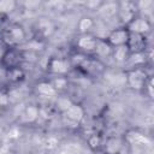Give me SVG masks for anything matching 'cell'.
Wrapping results in <instances>:
<instances>
[{"label": "cell", "mask_w": 154, "mask_h": 154, "mask_svg": "<svg viewBox=\"0 0 154 154\" xmlns=\"http://www.w3.org/2000/svg\"><path fill=\"white\" fill-rule=\"evenodd\" d=\"M128 48L130 54L135 53H146L148 49V42L146 35H140L135 32H130L129 41H128Z\"/></svg>", "instance_id": "cell-7"}, {"label": "cell", "mask_w": 154, "mask_h": 154, "mask_svg": "<svg viewBox=\"0 0 154 154\" xmlns=\"http://www.w3.org/2000/svg\"><path fill=\"white\" fill-rule=\"evenodd\" d=\"M5 72H6V79H7V82L10 84H12V85L20 84L25 79V72H24V70L20 66L11 67L8 70H5Z\"/></svg>", "instance_id": "cell-11"}, {"label": "cell", "mask_w": 154, "mask_h": 154, "mask_svg": "<svg viewBox=\"0 0 154 154\" xmlns=\"http://www.w3.org/2000/svg\"><path fill=\"white\" fill-rule=\"evenodd\" d=\"M99 11L106 16V17H112L114 14H118V11H119V2H103Z\"/></svg>", "instance_id": "cell-19"}, {"label": "cell", "mask_w": 154, "mask_h": 154, "mask_svg": "<svg viewBox=\"0 0 154 154\" xmlns=\"http://www.w3.org/2000/svg\"><path fill=\"white\" fill-rule=\"evenodd\" d=\"M0 103L2 107H6L10 103V94H7L5 90H2L1 96H0Z\"/></svg>", "instance_id": "cell-26"}, {"label": "cell", "mask_w": 154, "mask_h": 154, "mask_svg": "<svg viewBox=\"0 0 154 154\" xmlns=\"http://www.w3.org/2000/svg\"><path fill=\"white\" fill-rule=\"evenodd\" d=\"M147 90H148L149 95L154 99V76H150V77H149L148 85H147Z\"/></svg>", "instance_id": "cell-27"}, {"label": "cell", "mask_w": 154, "mask_h": 154, "mask_svg": "<svg viewBox=\"0 0 154 154\" xmlns=\"http://www.w3.org/2000/svg\"><path fill=\"white\" fill-rule=\"evenodd\" d=\"M96 154H108V153L105 150H100V152H96Z\"/></svg>", "instance_id": "cell-30"}, {"label": "cell", "mask_w": 154, "mask_h": 154, "mask_svg": "<svg viewBox=\"0 0 154 154\" xmlns=\"http://www.w3.org/2000/svg\"><path fill=\"white\" fill-rule=\"evenodd\" d=\"M150 17H152V19L154 20V8H153V11H152V13H150Z\"/></svg>", "instance_id": "cell-31"}, {"label": "cell", "mask_w": 154, "mask_h": 154, "mask_svg": "<svg viewBox=\"0 0 154 154\" xmlns=\"http://www.w3.org/2000/svg\"><path fill=\"white\" fill-rule=\"evenodd\" d=\"M95 53L100 57H106V55H111L112 54V47L106 42L105 38H99L97 42V47Z\"/></svg>", "instance_id": "cell-21"}, {"label": "cell", "mask_w": 154, "mask_h": 154, "mask_svg": "<svg viewBox=\"0 0 154 154\" xmlns=\"http://www.w3.org/2000/svg\"><path fill=\"white\" fill-rule=\"evenodd\" d=\"M103 142H105V141H103L102 136H101L100 134H96V132L89 135V137L87 138V143H88L89 148H90L91 150H94V152H100V150H102Z\"/></svg>", "instance_id": "cell-18"}, {"label": "cell", "mask_w": 154, "mask_h": 154, "mask_svg": "<svg viewBox=\"0 0 154 154\" xmlns=\"http://www.w3.org/2000/svg\"><path fill=\"white\" fill-rule=\"evenodd\" d=\"M129 35H130V31L126 29V26H119V28L112 29L107 34L105 40L112 48H114V47L126 46L129 41Z\"/></svg>", "instance_id": "cell-5"}, {"label": "cell", "mask_w": 154, "mask_h": 154, "mask_svg": "<svg viewBox=\"0 0 154 154\" xmlns=\"http://www.w3.org/2000/svg\"><path fill=\"white\" fill-rule=\"evenodd\" d=\"M125 141H128L131 144H137V146H149L150 144V140L146 135H143L138 131H135V130H130L126 132Z\"/></svg>", "instance_id": "cell-13"}, {"label": "cell", "mask_w": 154, "mask_h": 154, "mask_svg": "<svg viewBox=\"0 0 154 154\" xmlns=\"http://www.w3.org/2000/svg\"><path fill=\"white\" fill-rule=\"evenodd\" d=\"M146 57H147V64L154 67V47L147 49V52H146Z\"/></svg>", "instance_id": "cell-25"}, {"label": "cell", "mask_w": 154, "mask_h": 154, "mask_svg": "<svg viewBox=\"0 0 154 154\" xmlns=\"http://www.w3.org/2000/svg\"><path fill=\"white\" fill-rule=\"evenodd\" d=\"M73 103V101H71L69 97H65V96H61L57 100V107L61 111V113H64L65 111L69 109V107Z\"/></svg>", "instance_id": "cell-24"}, {"label": "cell", "mask_w": 154, "mask_h": 154, "mask_svg": "<svg viewBox=\"0 0 154 154\" xmlns=\"http://www.w3.org/2000/svg\"><path fill=\"white\" fill-rule=\"evenodd\" d=\"M35 90L38 95H41L43 97H54L58 94V91L55 90V88L52 85V83L49 81H41V82L36 83Z\"/></svg>", "instance_id": "cell-14"}, {"label": "cell", "mask_w": 154, "mask_h": 154, "mask_svg": "<svg viewBox=\"0 0 154 154\" xmlns=\"http://www.w3.org/2000/svg\"><path fill=\"white\" fill-rule=\"evenodd\" d=\"M40 116H41V109H40V107L37 105H34V103L28 105L22 112L23 122L24 123H29V124L35 123L40 118Z\"/></svg>", "instance_id": "cell-12"}, {"label": "cell", "mask_w": 154, "mask_h": 154, "mask_svg": "<svg viewBox=\"0 0 154 154\" xmlns=\"http://www.w3.org/2000/svg\"><path fill=\"white\" fill-rule=\"evenodd\" d=\"M138 5L132 1H122L119 2L118 17L123 23V26H126L134 18L138 16Z\"/></svg>", "instance_id": "cell-4"}, {"label": "cell", "mask_w": 154, "mask_h": 154, "mask_svg": "<svg viewBox=\"0 0 154 154\" xmlns=\"http://www.w3.org/2000/svg\"><path fill=\"white\" fill-rule=\"evenodd\" d=\"M17 7V2L14 0H1L0 1V13L2 16L5 14H10L11 12H13Z\"/></svg>", "instance_id": "cell-22"}, {"label": "cell", "mask_w": 154, "mask_h": 154, "mask_svg": "<svg viewBox=\"0 0 154 154\" xmlns=\"http://www.w3.org/2000/svg\"><path fill=\"white\" fill-rule=\"evenodd\" d=\"M52 83V85L55 88V90L59 91H64L65 89H67L69 87V81L65 76H54V78H52L49 81Z\"/></svg>", "instance_id": "cell-20"}, {"label": "cell", "mask_w": 154, "mask_h": 154, "mask_svg": "<svg viewBox=\"0 0 154 154\" xmlns=\"http://www.w3.org/2000/svg\"><path fill=\"white\" fill-rule=\"evenodd\" d=\"M126 64L130 66V69H136V67H144L147 64V57L146 53H135L130 54Z\"/></svg>", "instance_id": "cell-17"}, {"label": "cell", "mask_w": 154, "mask_h": 154, "mask_svg": "<svg viewBox=\"0 0 154 154\" xmlns=\"http://www.w3.org/2000/svg\"><path fill=\"white\" fill-rule=\"evenodd\" d=\"M126 29L130 32H135V34H140V35H146L150 32L152 30V22L144 17L137 16L136 18H134L128 25Z\"/></svg>", "instance_id": "cell-8"}, {"label": "cell", "mask_w": 154, "mask_h": 154, "mask_svg": "<svg viewBox=\"0 0 154 154\" xmlns=\"http://www.w3.org/2000/svg\"><path fill=\"white\" fill-rule=\"evenodd\" d=\"M26 31L19 23H10L2 29V42L6 47H18L25 42Z\"/></svg>", "instance_id": "cell-1"}, {"label": "cell", "mask_w": 154, "mask_h": 154, "mask_svg": "<svg viewBox=\"0 0 154 154\" xmlns=\"http://www.w3.org/2000/svg\"><path fill=\"white\" fill-rule=\"evenodd\" d=\"M99 38L90 35V34H83L77 41V47L83 53H93L96 51Z\"/></svg>", "instance_id": "cell-10"}, {"label": "cell", "mask_w": 154, "mask_h": 154, "mask_svg": "<svg viewBox=\"0 0 154 154\" xmlns=\"http://www.w3.org/2000/svg\"><path fill=\"white\" fill-rule=\"evenodd\" d=\"M93 26H94V20H93V18H90V17H88V16L82 17V18L79 19V22H78V29H79V31L82 32V35H83V34H88V31H89Z\"/></svg>", "instance_id": "cell-23"}, {"label": "cell", "mask_w": 154, "mask_h": 154, "mask_svg": "<svg viewBox=\"0 0 154 154\" xmlns=\"http://www.w3.org/2000/svg\"><path fill=\"white\" fill-rule=\"evenodd\" d=\"M63 118L65 122H69L73 125H78L84 118V108L79 103L73 102L69 107V109L63 113Z\"/></svg>", "instance_id": "cell-9"}, {"label": "cell", "mask_w": 154, "mask_h": 154, "mask_svg": "<svg viewBox=\"0 0 154 154\" xmlns=\"http://www.w3.org/2000/svg\"><path fill=\"white\" fill-rule=\"evenodd\" d=\"M57 144H58V140H57V138H54V137H48V140L46 141V147H47V148H49V149L55 148V147H57Z\"/></svg>", "instance_id": "cell-28"}, {"label": "cell", "mask_w": 154, "mask_h": 154, "mask_svg": "<svg viewBox=\"0 0 154 154\" xmlns=\"http://www.w3.org/2000/svg\"><path fill=\"white\" fill-rule=\"evenodd\" d=\"M18 135H19V131L16 128H13L8 131V137L10 138H16V137H18Z\"/></svg>", "instance_id": "cell-29"}, {"label": "cell", "mask_w": 154, "mask_h": 154, "mask_svg": "<svg viewBox=\"0 0 154 154\" xmlns=\"http://www.w3.org/2000/svg\"><path fill=\"white\" fill-rule=\"evenodd\" d=\"M23 55L17 47H5L1 54V65L5 70L20 66Z\"/></svg>", "instance_id": "cell-3"}, {"label": "cell", "mask_w": 154, "mask_h": 154, "mask_svg": "<svg viewBox=\"0 0 154 154\" xmlns=\"http://www.w3.org/2000/svg\"><path fill=\"white\" fill-rule=\"evenodd\" d=\"M46 67H47V71L53 76H65L66 73H69L72 66L67 58L65 59V58L52 57L48 59Z\"/></svg>", "instance_id": "cell-6"}, {"label": "cell", "mask_w": 154, "mask_h": 154, "mask_svg": "<svg viewBox=\"0 0 154 154\" xmlns=\"http://www.w3.org/2000/svg\"><path fill=\"white\" fill-rule=\"evenodd\" d=\"M125 81L130 89L136 90V91H142L147 89L149 75L144 67L129 69L125 73Z\"/></svg>", "instance_id": "cell-2"}, {"label": "cell", "mask_w": 154, "mask_h": 154, "mask_svg": "<svg viewBox=\"0 0 154 154\" xmlns=\"http://www.w3.org/2000/svg\"><path fill=\"white\" fill-rule=\"evenodd\" d=\"M123 148V142L118 137H108L103 142L102 150L107 152L108 154H119Z\"/></svg>", "instance_id": "cell-15"}, {"label": "cell", "mask_w": 154, "mask_h": 154, "mask_svg": "<svg viewBox=\"0 0 154 154\" xmlns=\"http://www.w3.org/2000/svg\"><path fill=\"white\" fill-rule=\"evenodd\" d=\"M111 57L117 61V63H126L129 57H130V52L128 46H120V47H114L112 48V54Z\"/></svg>", "instance_id": "cell-16"}]
</instances>
